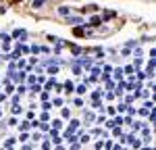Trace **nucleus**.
I'll return each mask as SVG.
<instances>
[{"mask_svg":"<svg viewBox=\"0 0 156 150\" xmlns=\"http://www.w3.org/2000/svg\"><path fill=\"white\" fill-rule=\"evenodd\" d=\"M69 13H71V11H69V6H60L58 8V15L60 17H69Z\"/></svg>","mask_w":156,"mask_h":150,"instance_id":"f257e3e1","label":"nucleus"},{"mask_svg":"<svg viewBox=\"0 0 156 150\" xmlns=\"http://www.w3.org/2000/svg\"><path fill=\"white\" fill-rule=\"evenodd\" d=\"M69 23L71 25H81V19L79 17H69Z\"/></svg>","mask_w":156,"mask_h":150,"instance_id":"f03ea898","label":"nucleus"},{"mask_svg":"<svg viewBox=\"0 0 156 150\" xmlns=\"http://www.w3.org/2000/svg\"><path fill=\"white\" fill-rule=\"evenodd\" d=\"M48 2V0H33V8H40V6H44Z\"/></svg>","mask_w":156,"mask_h":150,"instance_id":"7ed1b4c3","label":"nucleus"},{"mask_svg":"<svg viewBox=\"0 0 156 150\" xmlns=\"http://www.w3.org/2000/svg\"><path fill=\"white\" fill-rule=\"evenodd\" d=\"M112 17H115V13H112V11H106V13H104V15L100 17V19L104 21V19H112Z\"/></svg>","mask_w":156,"mask_h":150,"instance_id":"20e7f679","label":"nucleus"},{"mask_svg":"<svg viewBox=\"0 0 156 150\" xmlns=\"http://www.w3.org/2000/svg\"><path fill=\"white\" fill-rule=\"evenodd\" d=\"M129 142H131L133 148H140V140H135V138H129Z\"/></svg>","mask_w":156,"mask_h":150,"instance_id":"39448f33","label":"nucleus"},{"mask_svg":"<svg viewBox=\"0 0 156 150\" xmlns=\"http://www.w3.org/2000/svg\"><path fill=\"white\" fill-rule=\"evenodd\" d=\"M92 25H100L102 23V19H100V17H92V21H90Z\"/></svg>","mask_w":156,"mask_h":150,"instance_id":"423d86ee","label":"nucleus"},{"mask_svg":"<svg viewBox=\"0 0 156 150\" xmlns=\"http://www.w3.org/2000/svg\"><path fill=\"white\" fill-rule=\"evenodd\" d=\"M48 73H50V75H56V73H58V67H50Z\"/></svg>","mask_w":156,"mask_h":150,"instance_id":"0eeeda50","label":"nucleus"},{"mask_svg":"<svg viewBox=\"0 0 156 150\" xmlns=\"http://www.w3.org/2000/svg\"><path fill=\"white\" fill-rule=\"evenodd\" d=\"M52 125H54V129H60V127H63V123H60V121H58V119H56V121H54V123H52Z\"/></svg>","mask_w":156,"mask_h":150,"instance_id":"6e6552de","label":"nucleus"},{"mask_svg":"<svg viewBox=\"0 0 156 150\" xmlns=\"http://www.w3.org/2000/svg\"><path fill=\"white\" fill-rule=\"evenodd\" d=\"M13 113H15V115L21 113V107H19V104H15V107H13Z\"/></svg>","mask_w":156,"mask_h":150,"instance_id":"1a4fd4ad","label":"nucleus"},{"mask_svg":"<svg viewBox=\"0 0 156 150\" xmlns=\"http://www.w3.org/2000/svg\"><path fill=\"white\" fill-rule=\"evenodd\" d=\"M63 117H65V119L71 117V111H69V109H63Z\"/></svg>","mask_w":156,"mask_h":150,"instance_id":"9d476101","label":"nucleus"},{"mask_svg":"<svg viewBox=\"0 0 156 150\" xmlns=\"http://www.w3.org/2000/svg\"><path fill=\"white\" fill-rule=\"evenodd\" d=\"M65 86H67V90H69V92H73V90H75V88H73V83H71V81H67Z\"/></svg>","mask_w":156,"mask_h":150,"instance_id":"9b49d317","label":"nucleus"},{"mask_svg":"<svg viewBox=\"0 0 156 150\" xmlns=\"http://www.w3.org/2000/svg\"><path fill=\"white\" fill-rule=\"evenodd\" d=\"M19 127H21V129H27V127H31V125H29V123H27V121H23V123H21V125H19Z\"/></svg>","mask_w":156,"mask_h":150,"instance_id":"f8f14e48","label":"nucleus"},{"mask_svg":"<svg viewBox=\"0 0 156 150\" xmlns=\"http://www.w3.org/2000/svg\"><path fill=\"white\" fill-rule=\"evenodd\" d=\"M13 144H15V140H6V142H4V146H6V148H11Z\"/></svg>","mask_w":156,"mask_h":150,"instance_id":"ddd939ff","label":"nucleus"},{"mask_svg":"<svg viewBox=\"0 0 156 150\" xmlns=\"http://www.w3.org/2000/svg\"><path fill=\"white\" fill-rule=\"evenodd\" d=\"M77 94H85V86H79V88H77Z\"/></svg>","mask_w":156,"mask_h":150,"instance_id":"4468645a","label":"nucleus"},{"mask_svg":"<svg viewBox=\"0 0 156 150\" xmlns=\"http://www.w3.org/2000/svg\"><path fill=\"white\" fill-rule=\"evenodd\" d=\"M85 119H88V123H92V121H94V115H92V113H88V115H85Z\"/></svg>","mask_w":156,"mask_h":150,"instance_id":"2eb2a0df","label":"nucleus"}]
</instances>
